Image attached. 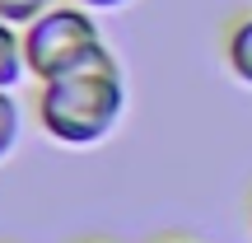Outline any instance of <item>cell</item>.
Here are the masks:
<instances>
[{"mask_svg": "<svg viewBox=\"0 0 252 243\" xmlns=\"http://www.w3.org/2000/svg\"><path fill=\"white\" fill-rule=\"evenodd\" d=\"M52 9V0H0V19L14 28H28L37 14H47Z\"/></svg>", "mask_w": 252, "mask_h": 243, "instance_id": "obj_5", "label": "cell"}, {"mask_svg": "<svg viewBox=\"0 0 252 243\" xmlns=\"http://www.w3.org/2000/svg\"><path fill=\"white\" fill-rule=\"evenodd\" d=\"M24 75H28V66H24V33L0 19V89H14Z\"/></svg>", "mask_w": 252, "mask_h": 243, "instance_id": "obj_3", "label": "cell"}, {"mask_svg": "<svg viewBox=\"0 0 252 243\" xmlns=\"http://www.w3.org/2000/svg\"><path fill=\"white\" fill-rule=\"evenodd\" d=\"M19 140V103L9 99V89H0V159L14 150Z\"/></svg>", "mask_w": 252, "mask_h": 243, "instance_id": "obj_6", "label": "cell"}, {"mask_svg": "<svg viewBox=\"0 0 252 243\" xmlns=\"http://www.w3.org/2000/svg\"><path fill=\"white\" fill-rule=\"evenodd\" d=\"M173 243H182V239H173Z\"/></svg>", "mask_w": 252, "mask_h": 243, "instance_id": "obj_8", "label": "cell"}, {"mask_svg": "<svg viewBox=\"0 0 252 243\" xmlns=\"http://www.w3.org/2000/svg\"><path fill=\"white\" fill-rule=\"evenodd\" d=\"M103 52H108L103 47V33H98V24H94V14L84 5H75V9L70 5L56 9L52 5L47 14H37L24 28V66H28V75L37 84L80 70L84 61H94Z\"/></svg>", "mask_w": 252, "mask_h": 243, "instance_id": "obj_2", "label": "cell"}, {"mask_svg": "<svg viewBox=\"0 0 252 243\" xmlns=\"http://www.w3.org/2000/svg\"><path fill=\"white\" fill-rule=\"evenodd\" d=\"M224 56H229V70H234L243 84H252V14H243L234 28H229Z\"/></svg>", "mask_w": 252, "mask_h": 243, "instance_id": "obj_4", "label": "cell"}, {"mask_svg": "<svg viewBox=\"0 0 252 243\" xmlns=\"http://www.w3.org/2000/svg\"><path fill=\"white\" fill-rule=\"evenodd\" d=\"M75 5H84V9H117V5H126V0H75Z\"/></svg>", "mask_w": 252, "mask_h": 243, "instance_id": "obj_7", "label": "cell"}, {"mask_svg": "<svg viewBox=\"0 0 252 243\" xmlns=\"http://www.w3.org/2000/svg\"><path fill=\"white\" fill-rule=\"evenodd\" d=\"M122 108H126V84L112 52L94 56L80 70L56 75L37 89V122L61 145H98L122 122Z\"/></svg>", "mask_w": 252, "mask_h": 243, "instance_id": "obj_1", "label": "cell"}]
</instances>
